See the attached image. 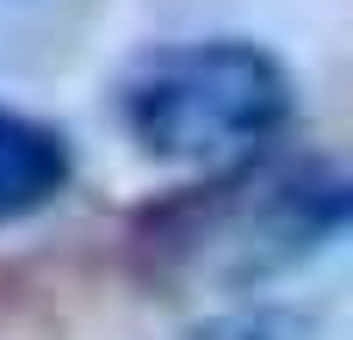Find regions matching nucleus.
Here are the masks:
<instances>
[{
  "mask_svg": "<svg viewBox=\"0 0 353 340\" xmlns=\"http://www.w3.org/2000/svg\"><path fill=\"white\" fill-rule=\"evenodd\" d=\"M74 186V142L19 105H0V229L50 211Z\"/></svg>",
  "mask_w": 353,
  "mask_h": 340,
  "instance_id": "3",
  "label": "nucleus"
},
{
  "mask_svg": "<svg viewBox=\"0 0 353 340\" xmlns=\"http://www.w3.org/2000/svg\"><path fill=\"white\" fill-rule=\"evenodd\" d=\"M112 105L118 130L149 161L223 173L279 149L298 111V81L254 37H174L124 62Z\"/></svg>",
  "mask_w": 353,
  "mask_h": 340,
  "instance_id": "2",
  "label": "nucleus"
},
{
  "mask_svg": "<svg viewBox=\"0 0 353 340\" xmlns=\"http://www.w3.org/2000/svg\"><path fill=\"white\" fill-rule=\"evenodd\" d=\"M353 211L335 155H254L149 198L124 229V260L149 291H254L316 260Z\"/></svg>",
  "mask_w": 353,
  "mask_h": 340,
  "instance_id": "1",
  "label": "nucleus"
},
{
  "mask_svg": "<svg viewBox=\"0 0 353 340\" xmlns=\"http://www.w3.org/2000/svg\"><path fill=\"white\" fill-rule=\"evenodd\" d=\"M180 340H310V328L285 310H223V316H205L199 328H186Z\"/></svg>",
  "mask_w": 353,
  "mask_h": 340,
  "instance_id": "4",
  "label": "nucleus"
}]
</instances>
